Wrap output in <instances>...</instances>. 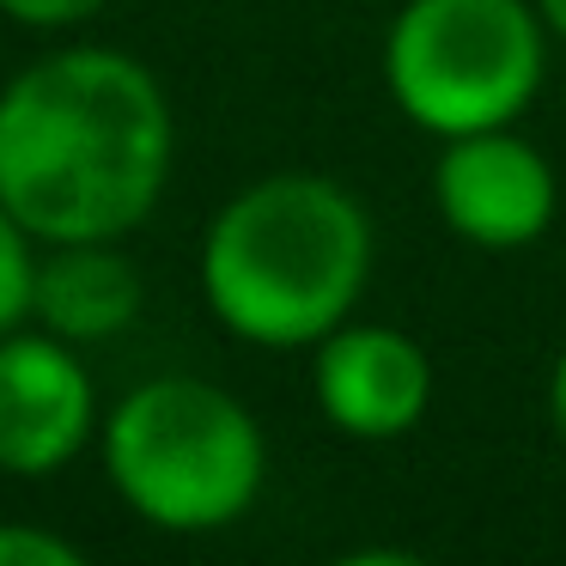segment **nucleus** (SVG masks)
<instances>
[{"label":"nucleus","mask_w":566,"mask_h":566,"mask_svg":"<svg viewBox=\"0 0 566 566\" xmlns=\"http://www.w3.org/2000/svg\"><path fill=\"white\" fill-rule=\"evenodd\" d=\"M171 171L159 80L116 50H62L0 92V208L38 244L128 238Z\"/></svg>","instance_id":"1"},{"label":"nucleus","mask_w":566,"mask_h":566,"mask_svg":"<svg viewBox=\"0 0 566 566\" xmlns=\"http://www.w3.org/2000/svg\"><path fill=\"white\" fill-rule=\"evenodd\" d=\"M371 269V226L342 184L311 171L262 177L213 220L201 293L256 347H305L342 329Z\"/></svg>","instance_id":"2"},{"label":"nucleus","mask_w":566,"mask_h":566,"mask_svg":"<svg viewBox=\"0 0 566 566\" xmlns=\"http://www.w3.org/2000/svg\"><path fill=\"white\" fill-rule=\"evenodd\" d=\"M111 481L159 530H220L262 488V432L238 396L201 378H153L104 427Z\"/></svg>","instance_id":"3"},{"label":"nucleus","mask_w":566,"mask_h":566,"mask_svg":"<svg viewBox=\"0 0 566 566\" xmlns=\"http://www.w3.org/2000/svg\"><path fill=\"white\" fill-rule=\"evenodd\" d=\"M408 123L457 140L505 128L542 80V31L524 0H408L384 50Z\"/></svg>","instance_id":"4"},{"label":"nucleus","mask_w":566,"mask_h":566,"mask_svg":"<svg viewBox=\"0 0 566 566\" xmlns=\"http://www.w3.org/2000/svg\"><path fill=\"white\" fill-rule=\"evenodd\" d=\"M554 171L530 140L505 128L457 135L439 159V213L457 238L481 250H517L548 232L554 220Z\"/></svg>","instance_id":"5"},{"label":"nucleus","mask_w":566,"mask_h":566,"mask_svg":"<svg viewBox=\"0 0 566 566\" xmlns=\"http://www.w3.org/2000/svg\"><path fill=\"white\" fill-rule=\"evenodd\" d=\"M92 432V384L62 335H0V469L55 475Z\"/></svg>","instance_id":"6"},{"label":"nucleus","mask_w":566,"mask_h":566,"mask_svg":"<svg viewBox=\"0 0 566 566\" xmlns=\"http://www.w3.org/2000/svg\"><path fill=\"white\" fill-rule=\"evenodd\" d=\"M317 402L354 439H402L432 402V366L402 329L342 323L317 342Z\"/></svg>","instance_id":"7"},{"label":"nucleus","mask_w":566,"mask_h":566,"mask_svg":"<svg viewBox=\"0 0 566 566\" xmlns=\"http://www.w3.org/2000/svg\"><path fill=\"white\" fill-rule=\"evenodd\" d=\"M31 311L50 323L62 342H104L128 329L140 311V274L128 256H116V238L92 244H55V256L38 262Z\"/></svg>","instance_id":"8"},{"label":"nucleus","mask_w":566,"mask_h":566,"mask_svg":"<svg viewBox=\"0 0 566 566\" xmlns=\"http://www.w3.org/2000/svg\"><path fill=\"white\" fill-rule=\"evenodd\" d=\"M31 286H38V262H31V232L0 208V335H13L31 317Z\"/></svg>","instance_id":"9"},{"label":"nucleus","mask_w":566,"mask_h":566,"mask_svg":"<svg viewBox=\"0 0 566 566\" xmlns=\"http://www.w3.org/2000/svg\"><path fill=\"white\" fill-rule=\"evenodd\" d=\"M0 566H80V548L50 530L0 524Z\"/></svg>","instance_id":"10"},{"label":"nucleus","mask_w":566,"mask_h":566,"mask_svg":"<svg viewBox=\"0 0 566 566\" xmlns=\"http://www.w3.org/2000/svg\"><path fill=\"white\" fill-rule=\"evenodd\" d=\"M104 0H0V13H13L19 25H74L92 19Z\"/></svg>","instance_id":"11"},{"label":"nucleus","mask_w":566,"mask_h":566,"mask_svg":"<svg viewBox=\"0 0 566 566\" xmlns=\"http://www.w3.org/2000/svg\"><path fill=\"white\" fill-rule=\"evenodd\" d=\"M548 420H554V439L566 444V354L554 366V384H548Z\"/></svg>","instance_id":"12"},{"label":"nucleus","mask_w":566,"mask_h":566,"mask_svg":"<svg viewBox=\"0 0 566 566\" xmlns=\"http://www.w3.org/2000/svg\"><path fill=\"white\" fill-rule=\"evenodd\" d=\"M542 13H548V25L566 38V0H542Z\"/></svg>","instance_id":"13"}]
</instances>
